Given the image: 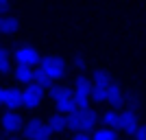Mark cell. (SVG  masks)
<instances>
[{
    "label": "cell",
    "mask_w": 146,
    "mask_h": 140,
    "mask_svg": "<svg viewBox=\"0 0 146 140\" xmlns=\"http://www.w3.org/2000/svg\"><path fill=\"white\" fill-rule=\"evenodd\" d=\"M66 127L72 129L74 134L76 131H83V134H90L98 127V114L94 110H74L70 114H66Z\"/></svg>",
    "instance_id": "cell-1"
},
{
    "label": "cell",
    "mask_w": 146,
    "mask_h": 140,
    "mask_svg": "<svg viewBox=\"0 0 146 140\" xmlns=\"http://www.w3.org/2000/svg\"><path fill=\"white\" fill-rule=\"evenodd\" d=\"M50 98H52V103H55L57 112L59 114H70V112L76 110V103H74V92L66 85H52L50 88Z\"/></svg>",
    "instance_id": "cell-2"
},
{
    "label": "cell",
    "mask_w": 146,
    "mask_h": 140,
    "mask_svg": "<svg viewBox=\"0 0 146 140\" xmlns=\"http://www.w3.org/2000/svg\"><path fill=\"white\" fill-rule=\"evenodd\" d=\"M111 81H113V77L107 70H103V68L94 70V74H92V101L94 103L103 105L107 101V88L111 85Z\"/></svg>",
    "instance_id": "cell-3"
},
{
    "label": "cell",
    "mask_w": 146,
    "mask_h": 140,
    "mask_svg": "<svg viewBox=\"0 0 146 140\" xmlns=\"http://www.w3.org/2000/svg\"><path fill=\"white\" fill-rule=\"evenodd\" d=\"M37 68H39V70H42V72L46 74L50 81L63 79V77H66V70H68L66 61L61 59V57H57V55H46V57H42V59H39V64H37Z\"/></svg>",
    "instance_id": "cell-4"
},
{
    "label": "cell",
    "mask_w": 146,
    "mask_h": 140,
    "mask_svg": "<svg viewBox=\"0 0 146 140\" xmlns=\"http://www.w3.org/2000/svg\"><path fill=\"white\" fill-rule=\"evenodd\" d=\"M74 103H76V110H87L92 103V79L85 74H79L74 79Z\"/></svg>",
    "instance_id": "cell-5"
},
{
    "label": "cell",
    "mask_w": 146,
    "mask_h": 140,
    "mask_svg": "<svg viewBox=\"0 0 146 140\" xmlns=\"http://www.w3.org/2000/svg\"><path fill=\"white\" fill-rule=\"evenodd\" d=\"M137 127H140V114H137V110H133V107H127V110L120 112V131H124V134L133 136L135 131H137Z\"/></svg>",
    "instance_id": "cell-6"
},
{
    "label": "cell",
    "mask_w": 146,
    "mask_h": 140,
    "mask_svg": "<svg viewBox=\"0 0 146 140\" xmlns=\"http://www.w3.org/2000/svg\"><path fill=\"white\" fill-rule=\"evenodd\" d=\"M24 136L26 140H50V131L46 127V123L39 118H31L24 127Z\"/></svg>",
    "instance_id": "cell-7"
},
{
    "label": "cell",
    "mask_w": 146,
    "mask_h": 140,
    "mask_svg": "<svg viewBox=\"0 0 146 140\" xmlns=\"http://www.w3.org/2000/svg\"><path fill=\"white\" fill-rule=\"evenodd\" d=\"M39 50L35 46H20L15 48V64L18 66H29V68H35L39 64Z\"/></svg>",
    "instance_id": "cell-8"
},
{
    "label": "cell",
    "mask_w": 146,
    "mask_h": 140,
    "mask_svg": "<svg viewBox=\"0 0 146 140\" xmlns=\"http://www.w3.org/2000/svg\"><path fill=\"white\" fill-rule=\"evenodd\" d=\"M42 98H44V90H42V88H37L35 83H29L24 90H22V107H26V110H35V107H39Z\"/></svg>",
    "instance_id": "cell-9"
},
{
    "label": "cell",
    "mask_w": 146,
    "mask_h": 140,
    "mask_svg": "<svg viewBox=\"0 0 146 140\" xmlns=\"http://www.w3.org/2000/svg\"><path fill=\"white\" fill-rule=\"evenodd\" d=\"M124 101H127V96H124V90H122L120 83L113 79V81H111V85L107 88V101H105V103L111 105V110H116V107L124 105Z\"/></svg>",
    "instance_id": "cell-10"
},
{
    "label": "cell",
    "mask_w": 146,
    "mask_h": 140,
    "mask_svg": "<svg viewBox=\"0 0 146 140\" xmlns=\"http://www.w3.org/2000/svg\"><path fill=\"white\" fill-rule=\"evenodd\" d=\"M2 129H5L7 134H18L20 129H22V116L18 114V112H7L5 116H2Z\"/></svg>",
    "instance_id": "cell-11"
},
{
    "label": "cell",
    "mask_w": 146,
    "mask_h": 140,
    "mask_svg": "<svg viewBox=\"0 0 146 140\" xmlns=\"http://www.w3.org/2000/svg\"><path fill=\"white\" fill-rule=\"evenodd\" d=\"M5 105L9 107V112H15L18 107H22V90L5 88Z\"/></svg>",
    "instance_id": "cell-12"
},
{
    "label": "cell",
    "mask_w": 146,
    "mask_h": 140,
    "mask_svg": "<svg viewBox=\"0 0 146 140\" xmlns=\"http://www.w3.org/2000/svg\"><path fill=\"white\" fill-rule=\"evenodd\" d=\"M20 29V20L9 13H0V35H11Z\"/></svg>",
    "instance_id": "cell-13"
},
{
    "label": "cell",
    "mask_w": 146,
    "mask_h": 140,
    "mask_svg": "<svg viewBox=\"0 0 146 140\" xmlns=\"http://www.w3.org/2000/svg\"><path fill=\"white\" fill-rule=\"evenodd\" d=\"M46 127H48L50 134H63L68 129L66 127V116L59 114V112H57V114H50L48 118H46Z\"/></svg>",
    "instance_id": "cell-14"
},
{
    "label": "cell",
    "mask_w": 146,
    "mask_h": 140,
    "mask_svg": "<svg viewBox=\"0 0 146 140\" xmlns=\"http://www.w3.org/2000/svg\"><path fill=\"white\" fill-rule=\"evenodd\" d=\"M33 70H35V68H29V66H15V70H13V77H15V81H18V83L29 85L31 81H33Z\"/></svg>",
    "instance_id": "cell-15"
},
{
    "label": "cell",
    "mask_w": 146,
    "mask_h": 140,
    "mask_svg": "<svg viewBox=\"0 0 146 140\" xmlns=\"http://www.w3.org/2000/svg\"><path fill=\"white\" fill-rule=\"evenodd\" d=\"M98 121H103L105 127H111V129H118L120 127V112L118 110H107Z\"/></svg>",
    "instance_id": "cell-16"
},
{
    "label": "cell",
    "mask_w": 146,
    "mask_h": 140,
    "mask_svg": "<svg viewBox=\"0 0 146 140\" xmlns=\"http://www.w3.org/2000/svg\"><path fill=\"white\" fill-rule=\"evenodd\" d=\"M118 134L116 129L111 127H96L94 129V134H92V140H116Z\"/></svg>",
    "instance_id": "cell-17"
},
{
    "label": "cell",
    "mask_w": 146,
    "mask_h": 140,
    "mask_svg": "<svg viewBox=\"0 0 146 140\" xmlns=\"http://www.w3.org/2000/svg\"><path fill=\"white\" fill-rule=\"evenodd\" d=\"M31 83H35L37 88H42V90H50V88H52V81H50L48 77L39 70V68L33 70V81H31Z\"/></svg>",
    "instance_id": "cell-18"
},
{
    "label": "cell",
    "mask_w": 146,
    "mask_h": 140,
    "mask_svg": "<svg viewBox=\"0 0 146 140\" xmlns=\"http://www.w3.org/2000/svg\"><path fill=\"white\" fill-rule=\"evenodd\" d=\"M11 70V59H9V50L0 46V74H7Z\"/></svg>",
    "instance_id": "cell-19"
},
{
    "label": "cell",
    "mask_w": 146,
    "mask_h": 140,
    "mask_svg": "<svg viewBox=\"0 0 146 140\" xmlns=\"http://www.w3.org/2000/svg\"><path fill=\"white\" fill-rule=\"evenodd\" d=\"M85 66H87V61L83 59V57H76V59H74V68H79V70H83Z\"/></svg>",
    "instance_id": "cell-20"
},
{
    "label": "cell",
    "mask_w": 146,
    "mask_h": 140,
    "mask_svg": "<svg viewBox=\"0 0 146 140\" xmlns=\"http://www.w3.org/2000/svg\"><path fill=\"white\" fill-rule=\"evenodd\" d=\"M72 140H92V136L90 134H83V131H76Z\"/></svg>",
    "instance_id": "cell-21"
},
{
    "label": "cell",
    "mask_w": 146,
    "mask_h": 140,
    "mask_svg": "<svg viewBox=\"0 0 146 140\" xmlns=\"http://www.w3.org/2000/svg\"><path fill=\"white\" fill-rule=\"evenodd\" d=\"M9 9V0H0V13H7Z\"/></svg>",
    "instance_id": "cell-22"
},
{
    "label": "cell",
    "mask_w": 146,
    "mask_h": 140,
    "mask_svg": "<svg viewBox=\"0 0 146 140\" xmlns=\"http://www.w3.org/2000/svg\"><path fill=\"white\" fill-rule=\"evenodd\" d=\"M2 105H5V88L0 85V107H2Z\"/></svg>",
    "instance_id": "cell-23"
},
{
    "label": "cell",
    "mask_w": 146,
    "mask_h": 140,
    "mask_svg": "<svg viewBox=\"0 0 146 140\" xmlns=\"http://www.w3.org/2000/svg\"><path fill=\"white\" fill-rule=\"evenodd\" d=\"M2 140H18V138H2Z\"/></svg>",
    "instance_id": "cell-24"
},
{
    "label": "cell",
    "mask_w": 146,
    "mask_h": 140,
    "mask_svg": "<svg viewBox=\"0 0 146 140\" xmlns=\"http://www.w3.org/2000/svg\"><path fill=\"white\" fill-rule=\"evenodd\" d=\"M116 140H124V138H116Z\"/></svg>",
    "instance_id": "cell-25"
}]
</instances>
